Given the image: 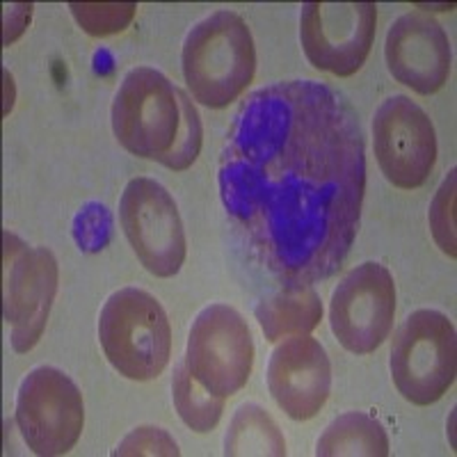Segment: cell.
Returning a JSON list of instances; mask_svg holds the SVG:
<instances>
[{
    "label": "cell",
    "instance_id": "6da1fadb",
    "mask_svg": "<svg viewBox=\"0 0 457 457\" xmlns=\"http://www.w3.org/2000/svg\"><path fill=\"white\" fill-rule=\"evenodd\" d=\"M224 211L284 286L329 279L348 259L366 193L353 105L318 80H277L247 96L220 156Z\"/></svg>",
    "mask_w": 457,
    "mask_h": 457
},
{
    "label": "cell",
    "instance_id": "7a4b0ae2",
    "mask_svg": "<svg viewBox=\"0 0 457 457\" xmlns=\"http://www.w3.org/2000/svg\"><path fill=\"white\" fill-rule=\"evenodd\" d=\"M181 67L195 101L213 110L227 108L254 80L256 48L250 26L228 10L206 16L186 35Z\"/></svg>",
    "mask_w": 457,
    "mask_h": 457
},
{
    "label": "cell",
    "instance_id": "3957f363",
    "mask_svg": "<svg viewBox=\"0 0 457 457\" xmlns=\"http://www.w3.org/2000/svg\"><path fill=\"white\" fill-rule=\"evenodd\" d=\"M99 341L110 366L126 379L149 382L165 370L171 328L161 302L142 288H121L105 300Z\"/></svg>",
    "mask_w": 457,
    "mask_h": 457
},
{
    "label": "cell",
    "instance_id": "277c9868",
    "mask_svg": "<svg viewBox=\"0 0 457 457\" xmlns=\"http://www.w3.org/2000/svg\"><path fill=\"white\" fill-rule=\"evenodd\" d=\"M391 379L407 403L428 407L444 398L455 382V325L436 309H416L394 334Z\"/></svg>",
    "mask_w": 457,
    "mask_h": 457
},
{
    "label": "cell",
    "instance_id": "5b68a950",
    "mask_svg": "<svg viewBox=\"0 0 457 457\" xmlns=\"http://www.w3.org/2000/svg\"><path fill=\"white\" fill-rule=\"evenodd\" d=\"M181 129L179 87L151 67L130 69L112 101V133L129 154L162 162Z\"/></svg>",
    "mask_w": 457,
    "mask_h": 457
},
{
    "label": "cell",
    "instance_id": "8992f818",
    "mask_svg": "<svg viewBox=\"0 0 457 457\" xmlns=\"http://www.w3.org/2000/svg\"><path fill=\"white\" fill-rule=\"evenodd\" d=\"M16 426L35 455L57 457L71 451L85 426L79 385L64 370L37 366L16 394Z\"/></svg>",
    "mask_w": 457,
    "mask_h": 457
},
{
    "label": "cell",
    "instance_id": "52a82bcc",
    "mask_svg": "<svg viewBox=\"0 0 457 457\" xmlns=\"http://www.w3.org/2000/svg\"><path fill=\"white\" fill-rule=\"evenodd\" d=\"M187 370L220 398L238 394L254 366V338L247 320L228 304H211L193 320L186 345Z\"/></svg>",
    "mask_w": 457,
    "mask_h": 457
},
{
    "label": "cell",
    "instance_id": "ba28073f",
    "mask_svg": "<svg viewBox=\"0 0 457 457\" xmlns=\"http://www.w3.org/2000/svg\"><path fill=\"white\" fill-rule=\"evenodd\" d=\"M60 270L46 247H30L5 231L3 316L12 328L14 353H28L42 338L57 293Z\"/></svg>",
    "mask_w": 457,
    "mask_h": 457
},
{
    "label": "cell",
    "instance_id": "9c48e42d",
    "mask_svg": "<svg viewBox=\"0 0 457 457\" xmlns=\"http://www.w3.org/2000/svg\"><path fill=\"white\" fill-rule=\"evenodd\" d=\"M120 224L137 261L154 277H174L186 261V231L179 206L154 179H133L120 202Z\"/></svg>",
    "mask_w": 457,
    "mask_h": 457
},
{
    "label": "cell",
    "instance_id": "30bf717a",
    "mask_svg": "<svg viewBox=\"0 0 457 457\" xmlns=\"http://www.w3.org/2000/svg\"><path fill=\"white\" fill-rule=\"evenodd\" d=\"M375 3H304L300 12L302 51L318 71L338 79L364 67L375 42Z\"/></svg>",
    "mask_w": 457,
    "mask_h": 457
},
{
    "label": "cell",
    "instance_id": "8fae6325",
    "mask_svg": "<svg viewBox=\"0 0 457 457\" xmlns=\"http://www.w3.org/2000/svg\"><path fill=\"white\" fill-rule=\"evenodd\" d=\"M395 284L382 263L366 261L338 281L329 302V325L343 348L370 354L394 328Z\"/></svg>",
    "mask_w": 457,
    "mask_h": 457
},
{
    "label": "cell",
    "instance_id": "7c38bea8",
    "mask_svg": "<svg viewBox=\"0 0 457 457\" xmlns=\"http://www.w3.org/2000/svg\"><path fill=\"white\" fill-rule=\"evenodd\" d=\"M378 165L391 186L416 190L436 162V133L430 117L405 94H394L373 117Z\"/></svg>",
    "mask_w": 457,
    "mask_h": 457
},
{
    "label": "cell",
    "instance_id": "4fadbf2b",
    "mask_svg": "<svg viewBox=\"0 0 457 457\" xmlns=\"http://www.w3.org/2000/svg\"><path fill=\"white\" fill-rule=\"evenodd\" d=\"M268 389L277 407L293 421H309L328 403L332 364L328 350L309 334L288 337L268 361Z\"/></svg>",
    "mask_w": 457,
    "mask_h": 457
},
{
    "label": "cell",
    "instance_id": "5bb4252c",
    "mask_svg": "<svg viewBox=\"0 0 457 457\" xmlns=\"http://www.w3.org/2000/svg\"><path fill=\"white\" fill-rule=\"evenodd\" d=\"M385 57L391 76L423 96L439 92L451 76L448 35L432 16L419 12L395 19L386 32Z\"/></svg>",
    "mask_w": 457,
    "mask_h": 457
},
{
    "label": "cell",
    "instance_id": "9a60e30c",
    "mask_svg": "<svg viewBox=\"0 0 457 457\" xmlns=\"http://www.w3.org/2000/svg\"><path fill=\"white\" fill-rule=\"evenodd\" d=\"M254 316L265 341L277 343L313 332L322 320V302L313 286H284L256 304Z\"/></svg>",
    "mask_w": 457,
    "mask_h": 457
},
{
    "label": "cell",
    "instance_id": "2e32d148",
    "mask_svg": "<svg viewBox=\"0 0 457 457\" xmlns=\"http://www.w3.org/2000/svg\"><path fill=\"white\" fill-rule=\"evenodd\" d=\"M318 457H386L389 436L382 423L364 411H348L337 416L316 444Z\"/></svg>",
    "mask_w": 457,
    "mask_h": 457
},
{
    "label": "cell",
    "instance_id": "e0dca14e",
    "mask_svg": "<svg viewBox=\"0 0 457 457\" xmlns=\"http://www.w3.org/2000/svg\"><path fill=\"white\" fill-rule=\"evenodd\" d=\"M224 455H263L284 457L286 442L279 426L268 411L259 405L238 407L224 436Z\"/></svg>",
    "mask_w": 457,
    "mask_h": 457
},
{
    "label": "cell",
    "instance_id": "ac0fdd59",
    "mask_svg": "<svg viewBox=\"0 0 457 457\" xmlns=\"http://www.w3.org/2000/svg\"><path fill=\"white\" fill-rule=\"evenodd\" d=\"M171 400H174V407H177L181 421L199 435H206L218 426L220 416L224 411V403H227L220 395H213L211 391L204 389L193 378V373L187 370L186 361H179L177 369H174Z\"/></svg>",
    "mask_w": 457,
    "mask_h": 457
},
{
    "label": "cell",
    "instance_id": "d6986e66",
    "mask_svg": "<svg viewBox=\"0 0 457 457\" xmlns=\"http://www.w3.org/2000/svg\"><path fill=\"white\" fill-rule=\"evenodd\" d=\"M73 19L92 37H108L124 32L136 19V3H71Z\"/></svg>",
    "mask_w": 457,
    "mask_h": 457
},
{
    "label": "cell",
    "instance_id": "ffe728a7",
    "mask_svg": "<svg viewBox=\"0 0 457 457\" xmlns=\"http://www.w3.org/2000/svg\"><path fill=\"white\" fill-rule=\"evenodd\" d=\"M179 101H181V129H179L177 142H174L171 151L165 156V161L161 162L167 170L174 171L187 170L197 161L204 136L202 120H199V112L193 105V101H190V96L179 89Z\"/></svg>",
    "mask_w": 457,
    "mask_h": 457
},
{
    "label": "cell",
    "instance_id": "44dd1931",
    "mask_svg": "<svg viewBox=\"0 0 457 457\" xmlns=\"http://www.w3.org/2000/svg\"><path fill=\"white\" fill-rule=\"evenodd\" d=\"M455 170L448 171V177L436 190L435 199L430 204V231L439 250L451 259L457 256V240H455Z\"/></svg>",
    "mask_w": 457,
    "mask_h": 457
},
{
    "label": "cell",
    "instance_id": "7402d4cb",
    "mask_svg": "<svg viewBox=\"0 0 457 457\" xmlns=\"http://www.w3.org/2000/svg\"><path fill=\"white\" fill-rule=\"evenodd\" d=\"M179 446L177 442L171 439L170 432L162 430V428L156 426H140L136 430H130L129 435L124 436L120 442V446L114 448L112 455L117 457H133V455H170L177 457L179 455Z\"/></svg>",
    "mask_w": 457,
    "mask_h": 457
}]
</instances>
